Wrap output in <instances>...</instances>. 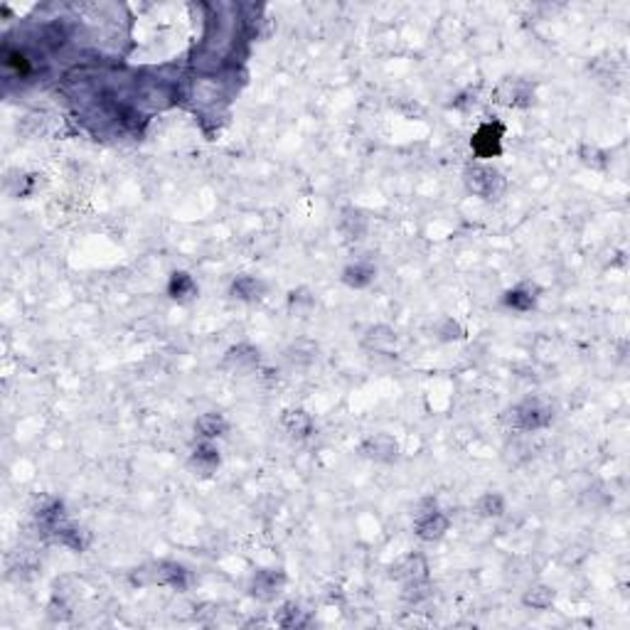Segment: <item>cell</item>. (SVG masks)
Instances as JSON below:
<instances>
[{"mask_svg": "<svg viewBox=\"0 0 630 630\" xmlns=\"http://www.w3.org/2000/svg\"><path fill=\"white\" fill-rule=\"evenodd\" d=\"M471 146L478 158L500 156V151H503V124H498V121H488V124H483L478 131H475Z\"/></svg>", "mask_w": 630, "mask_h": 630, "instance_id": "1", "label": "cell"}, {"mask_svg": "<svg viewBox=\"0 0 630 630\" xmlns=\"http://www.w3.org/2000/svg\"><path fill=\"white\" fill-rule=\"evenodd\" d=\"M532 94H535V89L527 82H507L498 89L500 101L510 106H527L532 101Z\"/></svg>", "mask_w": 630, "mask_h": 630, "instance_id": "6", "label": "cell"}, {"mask_svg": "<svg viewBox=\"0 0 630 630\" xmlns=\"http://www.w3.org/2000/svg\"><path fill=\"white\" fill-rule=\"evenodd\" d=\"M478 510L483 512V515H488V517L500 515V512H503V498H500V495H493V493L485 495V498L478 503Z\"/></svg>", "mask_w": 630, "mask_h": 630, "instance_id": "17", "label": "cell"}, {"mask_svg": "<svg viewBox=\"0 0 630 630\" xmlns=\"http://www.w3.org/2000/svg\"><path fill=\"white\" fill-rule=\"evenodd\" d=\"M261 293H264V284L254 276H242L232 286V296L239 301H254V298H261Z\"/></svg>", "mask_w": 630, "mask_h": 630, "instance_id": "10", "label": "cell"}, {"mask_svg": "<svg viewBox=\"0 0 630 630\" xmlns=\"http://www.w3.org/2000/svg\"><path fill=\"white\" fill-rule=\"evenodd\" d=\"M197 431H200L205 439H215V436H222L224 431H227V421H224L220 414H205L197 419Z\"/></svg>", "mask_w": 630, "mask_h": 630, "instance_id": "13", "label": "cell"}, {"mask_svg": "<svg viewBox=\"0 0 630 630\" xmlns=\"http://www.w3.org/2000/svg\"><path fill=\"white\" fill-rule=\"evenodd\" d=\"M195 291H197V286L190 274H185V271H175V274L170 276L168 293L175 298V301H188V298L195 296Z\"/></svg>", "mask_w": 630, "mask_h": 630, "instance_id": "8", "label": "cell"}, {"mask_svg": "<svg viewBox=\"0 0 630 630\" xmlns=\"http://www.w3.org/2000/svg\"><path fill=\"white\" fill-rule=\"evenodd\" d=\"M510 424L515 426V429H542L544 424L549 421V411L542 407V404L537 402H525L520 404V407H515L510 411Z\"/></svg>", "mask_w": 630, "mask_h": 630, "instance_id": "3", "label": "cell"}, {"mask_svg": "<svg viewBox=\"0 0 630 630\" xmlns=\"http://www.w3.org/2000/svg\"><path fill=\"white\" fill-rule=\"evenodd\" d=\"M284 426L291 436H308L311 431V416L306 411H286Z\"/></svg>", "mask_w": 630, "mask_h": 630, "instance_id": "12", "label": "cell"}, {"mask_svg": "<svg viewBox=\"0 0 630 630\" xmlns=\"http://www.w3.org/2000/svg\"><path fill=\"white\" fill-rule=\"evenodd\" d=\"M281 581H284V576L276 574V571H261V574H256L254 579V594H261V596H269L274 594L276 589L281 586Z\"/></svg>", "mask_w": 630, "mask_h": 630, "instance_id": "14", "label": "cell"}, {"mask_svg": "<svg viewBox=\"0 0 630 630\" xmlns=\"http://www.w3.org/2000/svg\"><path fill=\"white\" fill-rule=\"evenodd\" d=\"M552 601H554V591L547 589V586H535V589H530L525 596V603L532 608H547L552 606Z\"/></svg>", "mask_w": 630, "mask_h": 630, "instance_id": "15", "label": "cell"}, {"mask_svg": "<svg viewBox=\"0 0 630 630\" xmlns=\"http://www.w3.org/2000/svg\"><path fill=\"white\" fill-rule=\"evenodd\" d=\"M365 453L370 458H377V461H392L397 456V443H394L389 436H375V439L367 441Z\"/></svg>", "mask_w": 630, "mask_h": 630, "instance_id": "9", "label": "cell"}, {"mask_svg": "<svg viewBox=\"0 0 630 630\" xmlns=\"http://www.w3.org/2000/svg\"><path fill=\"white\" fill-rule=\"evenodd\" d=\"M537 303V296H535V288L530 286H520V288H512V291H507L505 296V306L512 308V311H532Z\"/></svg>", "mask_w": 630, "mask_h": 630, "instance_id": "7", "label": "cell"}, {"mask_svg": "<svg viewBox=\"0 0 630 630\" xmlns=\"http://www.w3.org/2000/svg\"><path fill=\"white\" fill-rule=\"evenodd\" d=\"M466 183L475 195L483 197H495L503 190V178H500L498 170L488 168V165H473L466 173Z\"/></svg>", "mask_w": 630, "mask_h": 630, "instance_id": "2", "label": "cell"}, {"mask_svg": "<svg viewBox=\"0 0 630 630\" xmlns=\"http://www.w3.org/2000/svg\"><path fill=\"white\" fill-rule=\"evenodd\" d=\"M190 463L200 475H212L217 471V466H220V451L212 443H202V446L195 448Z\"/></svg>", "mask_w": 630, "mask_h": 630, "instance_id": "5", "label": "cell"}, {"mask_svg": "<svg viewBox=\"0 0 630 630\" xmlns=\"http://www.w3.org/2000/svg\"><path fill=\"white\" fill-rule=\"evenodd\" d=\"M448 527V520L436 510H426L419 512L416 517V535L421 539H439Z\"/></svg>", "mask_w": 630, "mask_h": 630, "instance_id": "4", "label": "cell"}, {"mask_svg": "<svg viewBox=\"0 0 630 630\" xmlns=\"http://www.w3.org/2000/svg\"><path fill=\"white\" fill-rule=\"evenodd\" d=\"M372 279H375V266L365 264V261H360V264L350 266V269L345 271V284L347 286L365 288V286L372 284Z\"/></svg>", "mask_w": 630, "mask_h": 630, "instance_id": "11", "label": "cell"}, {"mask_svg": "<svg viewBox=\"0 0 630 630\" xmlns=\"http://www.w3.org/2000/svg\"><path fill=\"white\" fill-rule=\"evenodd\" d=\"M394 343V333L389 328H375L367 335V345L375 350H389V345Z\"/></svg>", "mask_w": 630, "mask_h": 630, "instance_id": "16", "label": "cell"}]
</instances>
